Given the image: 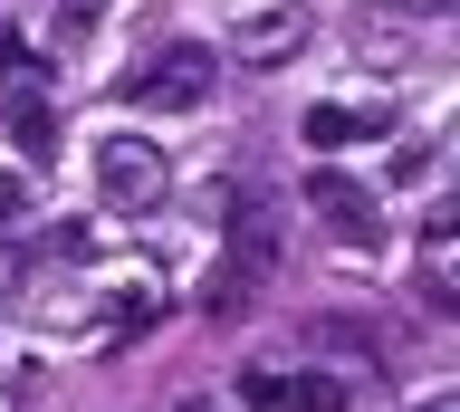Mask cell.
Returning <instances> with one entry per match:
<instances>
[{
    "mask_svg": "<svg viewBox=\"0 0 460 412\" xmlns=\"http://www.w3.org/2000/svg\"><path fill=\"white\" fill-rule=\"evenodd\" d=\"M96 192H106L115 211H154L172 192L164 145H154V135H106V145H96Z\"/></svg>",
    "mask_w": 460,
    "mask_h": 412,
    "instance_id": "1",
    "label": "cell"
},
{
    "mask_svg": "<svg viewBox=\"0 0 460 412\" xmlns=\"http://www.w3.org/2000/svg\"><path fill=\"white\" fill-rule=\"evenodd\" d=\"M240 403L250 412H345L355 403V383L345 374H316V364H240Z\"/></svg>",
    "mask_w": 460,
    "mask_h": 412,
    "instance_id": "2",
    "label": "cell"
},
{
    "mask_svg": "<svg viewBox=\"0 0 460 412\" xmlns=\"http://www.w3.org/2000/svg\"><path fill=\"white\" fill-rule=\"evenodd\" d=\"M211 77H221V58L211 48H164V58L144 67L135 87V106H154V116H192V106H211Z\"/></svg>",
    "mask_w": 460,
    "mask_h": 412,
    "instance_id": "3",
    "label": "cell"
},
{
    "mask_svg": "<svg viewBox=\"0 0 460 412\" xmlns=\"http://www.w3.org/2000/svg\"><path fill=\"white\" fill-rule=\"evenodd\" d=\"M297 192H307V211H326V221H336V240H345V250H374V192H365L355 173L316 163V173L297 182Z\"/></svg>",
    "mask_w": 460,
    "mask_h": 412,
    "instance_id": "4",
    "label": "cell"
},
{
    "mask_svg": "<svg viewBox=\"0 0 460 412\" xmlns=\"http://www.w3.org/2000/svg\"><path fill=\"white\" fill-rule=\"evenodd\" d=\"M297 48H307V10H297V0H279V10H250V20L230 30V58H240V67H288Z\"/></svg>",
    "mask_w": 460,
    "mask_h": 412,
    "instance_id": "5",
    "label": "cell"
},
{
    "mask_svg": "<svg viewBox=\"0 0 460 412\" xmlns=\"http://www.w3.org/2000/svg\"><path fill=\"white\" fill-rule=\"evenodd\" d=\"M384 106H307V145L326 153V145H355V135H384Z\"/></svg>",
    "mask_w": 460,
    "mask_h": 412,
    "instance_id": "6",
    "label": "cell"
},
{
    "mask_svg": "<svg viewBox=\"0 0 460 412\" xmlns=\"http://www.w3.org/2000/svg\"><path fill=\"white\" fill-rule=\"evenodd\" d=\"M10 135H20V153H49V106L20 96V106H10Z\"/></svg>",
    "mask_w": 460,
    "mask_h": 412,
    "instance_id": "7",
    "label": "cell"
},
{
    "mask_svg": "<svg viewBox=\"0 0 460 412\" xmlns=\"http://www.w3.org/2000/svg\"><path fill=\"white\" fill-rule=\"evenodd\" d=\"M20 211H29V182H20V173H0V221H20Z\"/></svg>",
    "mask_w": 460,
    "mask_h": 412,
    "instance_id": "8",
    "label": "cell"
},
{
    "mask_svg": "<svg viewBox=\"0 0 460 412\" xmlns=\"http://www.w3.org/2000/svg\"><path fill=\"white\" fill-rule=\"evenodd\" d=\"M106 10H115V0H67V20H77V30H96Z\"/></svg>",
    "mask_w": 460,
    "mask_h": 412,
    "instance_id": "9",
    "label": "cell"
},
{
    "mask_svg": "<svg viewBox=\"0 0 460 412\" xmlns=\"http://www.w3.org/2000/svg\"><path fill=\"white\" fill-rule=\"evenodd\" d=\"M20 288V250H10V240H0V297Z\"/></svg>",
    "mask_w": 460,
    "mask_h": 412,
    "instance_id": "10",
    "label": "cell"
},
{
    "mask_svg": "<svg viewBox=\"0 0 460 412\" xmlns=\"http://www.w3.org/2000/svg\"><path fill=\"white\" fill-rule=\"evenodd\" d=\"M422 412H460V403H422Z\"/></svg>",
    "mask_w": 460,
    "mask_h": 412,
    "instance_id": "11",
    "label": "cell"
},
{
    "mask_svg": "<svg viewBox=\"0 0 460 412\" xmlns=\"http://www.w3.org/2000/svg\"><path fill=\"white\" fill-rule=\"evenodd\" d=\"M422 10H441V0H422Z\"/></svg>",
    "mask_w": 460,
    "mask_h": 412,
    "instance_id": "12",
    "label": "cell"
}]
</instances>
